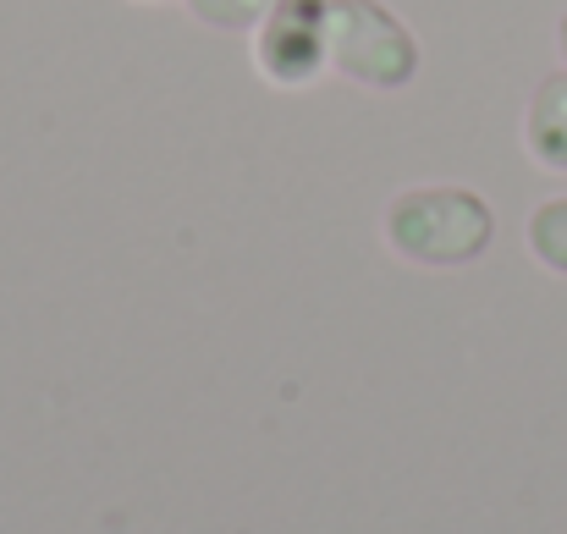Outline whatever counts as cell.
<instances>
[{
  "mask_svg": "<svg viewBox=\"0 0 567 534\" xmlns=\"http://www.w3.org/2000/svg\"><path fill=\"white\" fill-rule=\"evenodd\" d=\"M385 248L424 270L474 265L496 237V209L474 187H408L385 204Z\"/></svg>",
  "mask_w": 567,
  "mask_h": 534,
  "instance_id": "1",
  "label": "cell"
},
{
  "mask_svg": "<svg viewBox=\"0 0 567 534\" xmlns=\"http://www.w3.org/2000/svg\"><path fill=\"white\" fill-rule=\"evenodd\" d=\"M331 72L359 89L396 94L419 72V39L380 0H331Z\"/></svg>",
  "mask_w": 567,
  "mask_h": 534,
  "instance_id": "2",
  "label": "cell"
},
{
  "mask_svg": "<svg viewBox=\"0 0 567 534\" xmlns=\"http://www.w3.org/2000/svg\"><path fill=\"white\" fill-rule=\"evenodd\" d=\"M254 66L276 89H309L331 72V0H276L254 28Z\"/></svg>",
  "mask_w": 567,
  "mask_h": 534,
  "instance_id": "3",
  "label": "cell"
},
{
  "mask_svg": "<svg viewBox=\"0 0 567 534\" xmlns=\"http://www.w3.org/2000/svg\"><path fill=\"white\" fill-rule=\"evenodd\" d=\"M524 144L546 172H567V72H551L529 111H524Z\"/></svg>",
  "mask_w": 567,
  "mask_h": 534,
  "instance_id": "4",
  "label": "cell"
},
{
  "mask_svg": "<svg viewBox=\"0 0 567 534\" xmlns=\"http://www.w3.org/2000/svg\"><path fill=\"white\" fill-rule=\"evenodd\" d=\"M529 254H535L546 270L567 276V198L535 204V215H529Z\"/></svg>",
  "mask_w": 567,
  "mask_h": 534,
  "instance_id": "5",
  "label": "cell"
},
{
  "mask_svg": "<svg viewBox=\"0 0 567 534\" xmlns=\"http://www.w3.org/2000/svg\"><path fill=\"white\" fill-rule=\"evenodd\" d=\"M183 6H188L198 22L220 28V33H254L276 0H183Z\"/></svg>",
  "mask_w": 567,
  "mask_h": 534,
  "instance_id": "6",
  "label": "cell"
},
{
  "mask_svg": "<svg viewBox=\"0 0 567 534\" xmlns=\"http://www.w3.org/2000/svg\"><path fill=\"white\" fill-rule=\"evenodd\" d=\"M557 50H563V61H567V11H563V22H557Z\"/></svg>",
  "mask_w": 567,
  "mask_h": 534,
  "instance_id": "7",
  "label": "cell"
}]
</instances>
